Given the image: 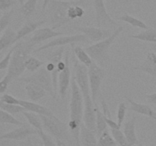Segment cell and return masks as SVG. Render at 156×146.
<instances>
[{
	"mask_svg": "<svg viewBox=\"0 0 156 146\" xmlns=\"http://www.w3.org/2000/svg\"><path fill=\"white\" fill-rule=\"evenodd\" d=\"M74 76L84 100L83 123L88 129L95 131V105L93 103L91 98V90L88 82V68L79 63L78 60H74Z\"/></svg>",
	"mask_w": 156,
	"mask_h": 146,
	"instance_id": "cell-1",
	"label": "cell"
},
{
	"mask_svg": "<svg viewBox=\"0 0 156 146\" xmlns=\"http://www.w3.org/2000/svg\"><path fill=\"white\" fill-rule=\"evenodd\" d=\"M70 119L69 129L73 135L76 146H80V129L83 123L84 100L74 75L71 81V99L69 103Z\"/></svg>",
	"mask_w": 156,
	"mask_h": 146,
	"instance_id": "cell-2",
	"label": "cell"
},
{
	"mask_svg": "<svg viewBox=\"0 0 156 146\" xmlns=\"http://www.w3.org/2000/svg\"><path fill=\"white\" fill-rule=\"evenodd\" d=\"M85 0H50L46 11L47 12L49 21L53 30L60 28L70 21L67 13L71 6L75 5H82Z\"/></svg>",
	"mask_w": 156,
	"mask_h": 146,
	"instance_id": "cell-3",
	"label": "cell"
},
{
	"mask_svg": "<svg viewBox=\"0 0 156 146\" xmlns=\"http://www.w3.org/2000/svg\"><path fill=\"white\" fill-rule=\"evenodd\" d=\"M14 51L11 59L10 65L8 68L7 75L11 81L18 79L21 75L25 71V61L30 56L34 47L28 43V41L17 43L14 46Z\"/></svg>",
	"mask_w": 156,
	"mask_h": 146,
	"instance_id": "cell-4",
	"label": "cell"
},
{
	"mask_svg": "<svg viewBox=\"0 0 156 146\" xmlns=\"http://www.w3.org/2000/svg\"><path fill=\"white\" fill-rule=\"evenodd\" d=\"M123 30V27L120 26L113 32V33L109 37L100 41V42L95 43L85 49L88 54L92 59V60H94V62L99 64L100 66L101 67L106 65L109 62L110 48L115 42L119 35L122 33Z\"/></svg>",
	"mask_w": 156,
	"mask_h": 146,
	"instance_id": "cell-5",
	"label": "cell"
},
{
	"mask_svg": "<svg viewBox=\"0 0 156 146\" xmlns=\"http://www.w3.org/2000/svg\"><path fill=\"white\" fill-rule=\"evenodd\" d=\"M17 81L24 82L25 84H35V85L44 88L53 99L56 100V94L54 92L51 74L46 69V68L42 67L30 75L24 78H18Z\"/></svg>",
	"mask_w": 156,
	"mask_h": 146,
	"instance_id": "cell-6",
	"label": "cell"
},
{
	"mask_svg": "<svg viewBox=\"0 0 156 146\" xmlns=\"http://www.w3.org/2000/svg\"><path fill=\"white\" fill-rule=\"evenodd\" d=\"M40 116L42 120L43 127L50 135L54 137L55 139H59L70 143L69 126L66 123L61 121L58 117L50 118L44 116Z\"/></svg>",
	"mask_w": 156,
	"mask_h": 146,
	"instance_id": "cell-7",
	"label": "cell"
},
{
	"mask_svg": "<svg viewBox=\"0 0 156 146\" xmlns=\"http://www.w3.org/2000/svg\"><path fill=\"white\" fill-rule=\"evenodd\" d=\"M105 76V71L101 66L98 65L95 62L88 68V77L89 82L90 90H91V98L94 105L96 104V100L100 94V88L102 82Z\"/></svg>",
	"mask_w": 156,
	"mask_h": 146,
	"instance_id": "cell-8",
	"label": "cell"
},
{
	"mask_svg": "<svg viewBox=\"0 0 156 146\" xmlns=\"http://www.w3.org/2000/svg\"><path fill=\"white\" fill-rule=\"evenodd\" d=\"M88 38L82 33H79V34L69 35V36H59L58 37L54 38L53 40H50V42L47 43L44 45L38 47L34 50V53H39V52L43 51V50H48V49L53 48V47H64L65 45H73L76 43H89Z\"/></svg>",
	"mask_w": 156,
	"mask_h": 146,
	"instance_id": "cell-9",
	"label": "cell"
},
{
	"mask_svg": "<svg viewBox=\"0 0 156 146\" xmlns=\"http://www.w3.org/2000/svg\"><path fill=\"white\" fill-rule=\"evenodd\" d=\"M92 1L98 27H109V26L115 27L118 24L111 18L107 11L105 0H92Z\"/></svg>",
	"mask_w": 156,
	"mask_h": 146,
	"instance_id": "cell-10",
	"label": "cell"
},
{
	"mask_svg": "<svg viewBox=\"0 0 156 146\" xmlns=\"http://www.w3.org/2000/svg\"><path fill=\"white\" fill-rule=\"evenodd\" d=\"M37 134L36 129L32 126L25 124L21 126H18L16 129L10 132L2 133L0 135V141L2 140H12V141H22L28 138L30 135Z\"/></svg>",
	"mask_w": 156,
	"mask_h": 146,
	"instance_id": "cell-11",
	"label": "cell"
},
{
	"mask_svg": "<svg viewBox=\"0 0 156 146\" xmlns=\"http://www.w3.org/2000/svg\"><path fill=\"white\" fill-rule=\"evenodd\" d=\"M78 31L82 32L88 40L91 42L98 43L109 37L114 31L110 29H105L95 27H75Z\"/></svg>",
	"mask_w": 156,
	"mask_h": 146,
	"instance_id": "cell-12",
	"label": "cell"
},
{
	"mask_svg": "<svg viewBox=\"0 0 156 146\" xmlns=\"http://www.w3.org/2000/svg\"><path fill=\"white\" fill-rule=\"evenodd\" d=\"M64 33L60 31H56V30H53V28L50 27H42V28H38L34 32L31 37L28 40V43L34 47L37 44L41 43L44 42L51 38L57 37V36H62Z\"/></svg>",
	"mask_w": 156,
	"mask_h": 146,
	"instance_id": "cell-13",
	"label": "cell"
},
{
	"mask_svg": "<svg viewBox=\"0 0 156 146\" xmlns=\"http://www.w3.org/2000/svg\"><path fill=\"white\" fill-rule=\"evenodd\" d=\"M71 81L72 75L69 65V56H68L65 69L61 71L58 76V93L62 100L65 99L69 86L71 85Z\"/></svg>",
	"mask_w": 156,
	"mask_h": 146,
	"instance_id": "cell-14",
	"label": "cell"
},
{
	"mask_svg": "<svg viewBox=\"0 0 156 146\" xmlns=\"http://www.w3.org/2000/svg\"><path fill=\"white\" fill-rule=\"evenodd\" d=\"M19 105L23 106L27 112H31L39 116H44L50 117V118H56V117H57L49 108L39 104V103H35V102L20 100Z\"/></svg>",
	"mask_w": 156,
	"mask_h": 146,
	"instance_id": "cell-15",
	"label": "cell"
},
{
	"mask_svg": "<svg viewBox=\"0 0 156 146\" xmlns=\"http://www.w3.org/2000/svg\"><path fill=\"white\" fill-rule=\"evenodd\" d=\"M133 70L142 71L152 76H156V53L149 52L146 55L143 63L137 66H134Z\"/></svg>",
	"mask_w": 156,
	"mask_h": 146,
	"instance_id": "cell-16",
	"label": "cell"
},
{
	"mask_svg": "<svg viewBox=\"0 0 156 146\" xmlns=\"http://www.w3.org/2000/svg\"><path fill=\"white\" fill-rule=\"evenodd\" d=\"M97 134L95 131L91 130L85 126L84 123L81 126L80 129V146H97Z\"/></svg>",
	"mask_w": 156,
	"mask_h": 146,
	"instance_id": "cell-17",
	"label": "cell"
},
{
	"mask_svg": "<svg viewBox=\"0 0 156 146\" xmlns=\"http://www.w3.org/2000/svg\"><path fill=\"white\" fill-rule=\"evenodd\" d=\"M136 117L133 116L128 121H126L123 126V132L129 146H135L138 144V139L136 133Z\"/></svg>",
	"mask_w": 156,
	"mask_h": 146,
	"instance_id": "cell-18",
	"label": "cell"
},
{
	"mask_svg": "<svg viewBox=\"0 0 156 146\" xmlns=\"http://www.w3.org/2000/svg\"><path fill=\"white\" fill-rule=\"evenodd\" d=\"M46 21L44 20H41V21H28L25 23L24 24H23L22 27L16 32V36H15V43L18 42L21 39L24 38V36H26L27 35L30 34V33L34 32L37 29H38V27L40 26L43 25V24L45 23Z\"/></svg>",
	"mask_w": 156,
	"mask_h": 146,
	"instance_id": "cell-19",
	"label": "cell"
},
{
	"mask_svg": "<svg viewBox=\"0 0 156 146\" xmlns=\"http://www.w3.org/2000/svg\"><path fill=\"white\" fill-rule=\"evenodd\" d=\"M126 100L130 104V108L129 109L132 111H133V112L137 113L139 114H141V115H144L146 116L151 117L152 119H153L154 117L156 116V113L153 110V109L149 105L144 104V103H137V102L132 100L129 97H126Z\"/></svg>",
	"mask_w": 156,
	"mask_h": 146,
	"instance_id": "cell-20",
	"label": "cell"
},
{
	"mask_svg": "<svg viewBox=\"0 0 156 146\" xmlns=\"http://www.w3.org/2000/svg\"><path fill=\"white\" fill-rule=\"evenodd\" d=\"M24 89L26 91L27 97L30 99V101L36 103L38 100H41L47 94V91L41 87L32 83L25 84Z\"/></svg>",
	"mask_w": 156,
	"mask_h": 146,
	"instance_id": "cell-21",
	"label": "cell"
},
{
	"mask_svg": "<svg viewBox=\"0 0 156 146\" xmlns=\"http://www.w3.org/2000/svg\"><path fill=\"white\" fill-rule=\"evenodd\" d=\"M16 33L11 27H8L0 36V53L15 43Z\"/></svg>",
	"mask_w": 156,
	"mask_h": 146,
	"instance_id": "cell-22",
	"label": "cell"
},
{
	"mask_svg": "<svg viewBox=\"0 0 156 146\" xmlns=\"http://www.w3.org/2000/svg\"><path fill=\"white\" fill-rule=\"evenodd\" d=\"M71 46L73 49V53H74L76 57L77 58V60L79 61V63L88 68L93 63L94 61L90 57L86 50H84L83 48H82L79 46H74V44Z\"/></svg>",
	"mask_w": 156,
	"mask_h": 146,
	"instance_id": "cell-23",
	"label": "cell"
},
{
	"mask_svg": "<svg viewBox=\"0 0 156 146\" xmlns=\"http://www.w3.org/2000/svg\"><path fill=\"white\" fill-rule=\"evenodd\" d=\"M128 37L139 40L143 42L156 43V30L149 27L147 30H144L136 35H129Z\"/></svg>",
	"mask_w": 156,
	"mask_h": 146,
	"instance_id": "cell-24",
	"label": "cell"
},
{
	"mask_svg": "<svg viewBox=\"0 0 156 146\" xmlns=\"http://www.w3.org/2000/svg\"><path fill=\"white\" fill-rule=\"evenodd\" d=\"M95 114H96V121H95V132L98 137H100L101 134L105 131L107 130L108 125L105 121V116H104L102 111L99 109L97 104H95Z\"/></svg>",
	"mask_w": 156,
	"mask_h": 146,
	"instance_id": "cell-25",
	"label": "cell"
},
{
	"mask_svg": "<svg viewBox=\"0 0 156 146\" xmlns=\"http://www.w3.org/2000/svg\"><path fill=\"white\" fill-rule=\"evenodd\" d=\"M22 113L26 118V120H27L29 124L30 125V126L36 129L37 132L44 130L42 120H41V116L39 115L31 112H27V111H24Z\"/></svg>",
	"mask_w": 156,
	"mask_h": 146,
	"instance_id": "cell-26",
	"label": "cell"
},
{
	"mask_svg": "<svg viewBox=\"0 0 156 146\" xmlns=\"http://www.w3.org/2000/svg\"><path fill=\"white\" fill-rule=\"evenodd\" d=\"M118 19L120 20V21H123V22L127 23V24L133 26V27H139V28L143 29V30H147V29L149 28L147 26V24H146V23L143 22V21L135 18V17L132 16V15H128V14H124V15H122V16L119 17Z\"/></svg>",
	"mask_w": 156,
	"mask_h": 146,
	"instance_id": "cell-27",
	"label": "cell"
},
{
	"mask_svg": "<svg viewBox=\"0 0 156 146\" xmlns=\"http://www.w3.org/2000/svg\"><path fill=\"white\" fill-rule=\"evenodd\" d=\"M0 123L2 124H11L16 126H21L24 125V123L15 118L12 114L0 109Z\"/></svg>",
	"mask_w": 156,
	"mask_h": 146,
	"instance_id": "cell-28",
	"label": "cell"
},
{
	"mask_svg": "<svg viewBox=\"0 0 156 146\" xmlns=\"http://www.w3.org/2000/svg\"><path fill=\"white\" fill-rule=\"evenodd\" d=\"M37 0H27L22 5H21L19 10L24 18H30L35 12Z\"/></svg>",
	"mask_w": 156,
	"mask_h": 146,
	"instance_id": "cell-29",
	"label": "cell"
},
{
	"mask_svg": "<svg viewBox=\"0 0 156 146\" xmlns=\"http://www.w3.org/2000/svg\"><path fill=\"white\" fill-rule=\"evenodd\" d=\"M44 62L37 59L34 56H30L25 61V68L30 72H35L44 65Z\"/></svg>",
	"mask_w": 156,
	"mask_h": 146,
	"instance_id": "cell-30",
	"label": "cell"
},
{
	"mask_svg": "<svg viewBox=\"0 0 156 146\" xmlns=\"http://www.w3.org/2000/svg\"><path fill=\"white\" fill-rule=\"evenodd\" d=\"M97 146H118V144L114 141L112 135L109 134V132L107 129L100 137H98Z\"/></svg>",
	"mask_w": 156,
	"mask_h": 146,
	"instance_id": "cell-31",
	"label": "cell"
},
{
	"mask_svg": "<svg viewBox=\"0 0 156 146\" xmlns=\"http://www.w3.org/2000/svg\"><path fill=\"white\" fill-rule=\"evenodd\" d=\"M84 15H85V10L82 7V5H79L71 6L69 9L68 13H67V16L70 21H73L76 18H82Z\"/></svg>",
	"mask_w": 156,
	"mask_h": 146,
	"instance_id": "cell-32",
	"label": "cell"
},
{
	"mask_svg": "<svg viewBox=\"0 0 156 146\" xmlns=\"http://www.w3.org/2000/svg\"><path fill=\"white\" fill-rule=\"evenodd\" d=\"M111 135L118 146H129L123 132L120 129H111Z\"/></svg>",
	"mask_w": 156,
	"mask_h": 146,
	"instance_id": "cell-33",
	"label": "cell"
},
{
	"mask_svg": "<svg viewBox=\"0 0 156 146\" xmlns=\"http://www.w3.org/2000/svg\"><path fill=\"white\" fill-rule=\"evenodd\" d=\"M0 109H3V110L6 111V112L9 113L11 114H16L19 113L24 112L25 109L21 105H16V104H9V103H3L0 100Z\"/></svg>",
	"mask_w": 156,
	"mask_h": 146,
	"instance_id": "cell-34",
	"label": "cell"
},
{
	"mask_svg": "<svg viewBox=\"0 0 156 146\" xmlns=\"http://www.w3.org/2000/svg\"><path fill=\"white\" fill-rule=\"evenodd\" d=\"M13 9L8 11V12H5L2 16L0 18V36L9 27L11 20H12V15H13Z\"/></svg>",
	"mask_w": 156,
	"mask_h": 146,
	"instance_id": "cell-35",
	"label": "cell"
},
{
	"mask_svg": "<svg viewBox=\"0 0 156 146\" xmlns=\"http://www.w3.org/2000/svg\"><path fill=\"white\" fill-rule=\"evenodd\" d=\"M126 109H127V106H126V103L122 102V103H119L118 108H117V124L119 125L120 127H121V125L123 124V121H124L125 116H126Z\"/></svg>",
	"mask_w": 156,
	"mask_h": 146,
	"instance_id": "cell-36",
	"label": "cell"
},
{
	"mask_svg": "<svg viewBox=\"0 0 156 146\" xmlns=\"http://www.w3.org/2000/svg\"><path fill=\"white\" fill-rule=\"evenodd\" d=\"M37 135L41 138L43 146H56V143L54 142L50 135H47V133L44 132V130L37 132Z\"/></svg>",
	"mask_w": 156,
	"mask_h": 146,
	"instance_id": "cell-37",
	"label": "cell"
},
{
	"mask_svg": "<svg viewBox=\"0 0 156 146\" xmlns=\"http://www.w3.org/2000/svg\"><path fill=\"white\" fill-rule=\"evenodd\" d=\"M14 49L15 48H14L13 47L9 52H8V53L5 56V57L0 61V71L9 68V65H10L11 59H12V53H13L14 51Z\"/></svg>",
	"mask_w": 156,
	"mask_h": 146,
	"instance_id": "cell-38",
	"label": "cell"
},
{
	"mask_svg": "<svg viewBox=\"0 0 156 146\" xmlns=\"http://www.w3.org/2000/svg\"><path fill=\"white\" fill-rule=\"evenodd\" d=\"M0 100L3 103H9V104H20V100L16 98L14 96L11 95L9 94H3L0 97Z\"/></svg>",
	"mask_w": 156,
	"mask_h": 146,
	"instance_id": "cell-39",
	"label": "cell"
},
{
	"mask_svg": "<svg viewBox=\"0 0 156 146\" xmlns=\"http://www.w3.org/2000/svg\"><path fill=\"white\" fill-rule=\"evenodd\" d=\"M16 0H0V11L8 12L16 4Z\"/></svg>",
	"mask_w": 156,
	"mask_h": 146,
	"instance_id": "cell-40",
	"label": "cell"
},
{
	"mask_svg": "<svg viewBox=\"0 0 156 146\" xmlns=\"http://www.w3.org/2000/svg\"><path fill=\"white\" fill-rule=\"evenodd\" d=\"M11 82H12V81H11V79L9 78L7 75H5L3 77V78L0 80V94H4L7 91L9 84Z\"/></svg>",
	"mask_w": 156,
	"mask_h": 146,
	"instance_id": "cell-41",
	"label": "cell"
},
{
	"mask_svg": "<svg viewBox=\"0 0 156 146\" xmlns=\"http://www.w3.org/2000/svg\"><path fill=\"white\" fill-rule=\"evenodd\" d=\"M105 116V115H104ZM105 121H106L107 125H108V127H110L111 129H120V127L119 126V125L117 124V123L114 122L111 117H108L105 116Z\"/></svg>",
	"mask_w": 156,
	"mask_h": 146,
	"instance_id": "cell-42",
	"label": "cell"
},
{
	"mask_svg": "<svg viewBox=\"0 0 156 146\" xmlns=\"http://www.w3.org/2000/svg\"><path fill=\"white\" fill-rule=\"evenodd\" d=\"M145 97H146V99H147L148 102H149V103L156 105V92L153 93V94H146Z\"/></svg>",
	"mask_w": 156,
	"mask_h": 146,
	"instance_id": "cell-43",
	"label": "cell"
},
{
	"mask_svg": "<svg viewBox=\"0 0 156 146\" xmlns=\"http://www.w3.org/2000/svg\"><path fill=\"white\" fill-rule=\"evenodd\" d=\"M19 146H34V144H33V141H32L31 138L29 137L28 138H27L24 141H22L20 142Z\"/></svg>",
	"mask_w": 156,
	"mask_h": 146,
	"instance_id": "cell-44",
	"label": "cell"
},
{
	"mask_svg": "<svg viewBox=\"0 0 156 146\" xmlns=\"http://www.w3.org/2000/svg\"><path fill=\"white\" fill-rule=\"evenodd\" d=\"M56 146H69L68 144H67V142L59 139H56Z\"/></svg>",
	"mask_w": 156,
	"mask_h": 146,
	"instance_id": "cell-45",
	"label": "cell"
},
{
	"mask_svg": "<svg viewBox=\"0 0 156 146\" xmlns=\"http://www.w3.org/2000/svg\"><path fill=\"white\" fill-rule=\"evenodd\" d=\"M50 1V0H44V2H43V6H42V12H46V9H47V5H48Z\"/></svg>",
	"mask_w": 156,
	"mask_h": 146,
	"instance_id": "cell-46",
	"label": "cell"
},
{
	"mask_svg": "<svg viewBox=\"0 0 156 146\" xmlns=\"http://www.w3.org/2000/svg\"><path fill=\"white\" fill-rule=\"evenodd\" d=\"M16 1L17 2H18V3H19V4H20V5H22L23 4H24V0H16Z\"/></svg>",
	"mask_w": 156,
	"mask_h": 146,
	"instance_id": "cell-47",
	"label": "cell"
},
{
	"mask_svg": "<svg viewBox=\"0 0 156 146\" xmlns=\"http://www.w3.org/2000/svg\"><path fill=\"white\" fill-rule=\"evenodd\" d=\"M136 146H147V145H145V144H137Z\"/></svg>",
	"mask_w": 156,
	"mask_h": 146,
	"instance_id": "cell-48",
	"label": "cell"
},
{
	"mask_svg": "<svg viewBox=\"0 0 156 146\" xmlns=\"http://www.w3.org/2000/svg\"><path fill=\"white\" fill-rule=\"evenodd\" d=\"M153 120H155V121H156V116H155V117H154V118H153Z\"/></svg>",
	"mask_w": 156,
	"mask_h": 146,
	"instance_id": "cell-49",
	"label": "cell"
},
{
	"mask_svg": "<svg viewBox=\"0 0 156 146\" xmlns=\"http://www.w3.org/2000/svg\"><path fill=\"white\" fill-rule=\"evenodd\" d=\"M41 146H43V145H42V144H41Z\"/></svg>",
	"mask_w": 156,
	"mask_h": 146,
	"instance_id": "cell-50",
	"label": "cell"
},
{
	"mask_svg": "<svg viewBox=\"0 0 156 146\" xmlns=\"http://www.w3.org/2000/svg\"><path fill=\"white\" fill-rule=\"evenodd\" d=\"M1 134H2V133H0V135H1Z\"/></svg>",
	"mask_w": 156,
	"mask_h": 146,
	"instance_id": "cell-51",
	"label": "cell"
},
{
	"mask_svg": "<svg viewBox=\"0 0 156 146\" xmlns=\"http://www.w3.org/2000/svg\"><path fill=\"white\" fill-rule=\"evenodd\" d=\"M148 1H149V0H148Z\"/></svg>",
	"mask_w": 156,
	"mask_h": 146,
	"instance_id": "cell-52",
	"label": "cell"
}]
</instances>
